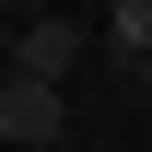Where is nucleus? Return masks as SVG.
I'll list each match as a JSON object with an SVG mask.
<instances>
[{"mask_svg": "<svg viewBox=\"0 0 152 152\" xmlns=\"http://www.w3.org/2000/svg\"><path fill=\"white\" fill-rule=\"evenodd\" d=\"M58 129H70V94H58V82H0V140H23V152H35V140H58Z\"/></svg>", "mask_w": 152, "mask_h": 152, "instance_id": "f257e3e1", "label": "nucleus"}, {"mask_svg": "<svg viewBox=\"0 0 152 152\" xmlns=\"http://www.w3.org/2000/svg\"><path fill=\"white\" fill-rule=\"evenodd\" d=\"M12 70L23 82H70L82 70V23H23V35H12Z\"/></svg>", "mask_w": 152, "mask_h": 152, "instance_id": "f03ea898", "label": "nucleus"}, {"mask_svg": "<svg viewBox=\"0 0 152 152\" xmlns=\"http://www.w3.org/2000/svg\"><path fill=\"white\" fill-rule=\"evenodd\" d=\"M105 47H117V58L140 70V58H152V0H129V12H105Z\"/></svg>", "mask_w": 152, "mask_h": 152, "instance_id": "7ed1b4c3", "label": "nucleus"}, {"mask_svg": "<svg viewBox=\"0 0 152 152\" xmlns=\"http://www.w3.org/2000/svg\"><path fill=\"white\" fill-rule=\"evenodd\" d=\"M105 12H129V0H105Z\"/></svg>", "mask_w": 152, "mask_h": 152, "instance_id": "20e7f679", "label": "nucleus"}, {"mask_svg": "<svg viewBox=\"0 0 152 152\" xmlns=\"http://www.w3.org/2000/svg\"><path fill=\"white\" fill-rule=\"evenodd\" d=\"M140 82H152V58H140Z\"/></svg>", "mask_w": 152, "mask_h": 152, "instance_id": "39448f33", "label": "nucleus"}]
</instances>
